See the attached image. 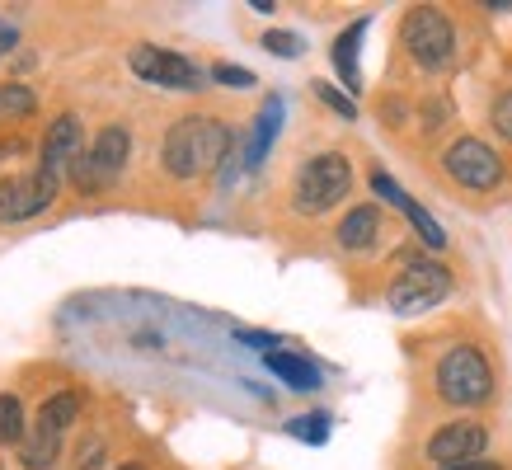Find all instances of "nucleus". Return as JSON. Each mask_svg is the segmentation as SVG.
I'll return each mask as SVG.
<instances>
[{
    "label": "nucleus",
    "mask_w": 512,
    "mask_h": 470,
    "mask_svg": "<svg viewBox=\"0 0 512 470\" xmlns=\"http://www.w3.org/2000/svg\"><path fill=\"white\" fill-rule=\"evenodd\" d=\"M264 362H268V372L282 376L292 391H301V395L320 391V372H315L306 358H296V353H278V348H273V353H264Z\"/></svg>",
    "instance_id": "obj_15"
},
{
    "label": "nucleus",
    "mask_w": 512,
    "mask_h": 470,
    "mask_svg": "<svg viewBox=\"0 0 512 470\" xmlns=\"http://www.w3.org/2000/svg\"><path fill=\"white\" fill-rule=\"evenodd\" d=\"M278 127H282V99H268L259 118H254V132H249V146H245V170H259L268 156V146L278 141Z\"/></svg>",
    "instance_id": "obj_13"
},
{
    "label": "nucleus",
    "mask_w": 512,
    "mask_h": 470,
    "mask_svg": "<svg viewBox=\"0 0 512 470\" xmlns=\"http://www.w3.org/2000/svg\"><path fill=\"white\" fill-rule=\"evenodd\" d=\"M231 146L235 137L221 118H179L165 132L160 160H165L170 179H198V174H212L217 165H226Z\"/></svg>",
    "instance_id": "obj_1"
},
{
    "label": "nucleus",
    "mask_w": 512,
    "mask_h": 470,
    "mask_svg": "<svg viewBox=\"0 0 512 470\" xmlns=\"http://www.w3.org/2000/svg\"><path fill=\"white\" fill-rule=\"evenodd\" d=\"M362 33H367V19H357L353 29H343L339 43H334V71L343 76L348 90H362V71H357V43H362Z\"/></svg>",
    "instance_id": "obj_16"
},
{
    "label": "nucleus",
    "mask_w": 512,
    "mask_h": 470,
    "mask_svg": "<svg viewBox=\"0 0 512 470\" xmlns=\"http://www.w3.org/2000/svg\"><path fill=\"white\" fill-rule=\"evenodd\" d=\"M287 428H292V438H301V442H325L329 438V414H301V419H292Z\"/></svg>",
    "instance_id": "obj_20"
},
{
    "label": "nucleus",
    "mask_w": 512,
    "mask_h": 470,
    "mask_svg": "<svg viewBox=\"0 0 512 470\" xmlns=\"http://www.w3.org/2000/svg\"><path fill=\"white\" fill-rule=\"evenodd\" d=\"M80 156H85V151H80V123L71 118V113H62L57 123L47 127V141H43V174L62 179L66 170H76Z\"/></svg>",
    "instance_id": "obj_11"
},
{
    "label": "nucleus",
    "mask_w": 512,
    "mask_h": 470,
    "mask_svg": "<svg viewBox=\"0 0 512 470\" xmlns=\"http://www.w3.org/2000/svg\"><path fill=\"white\" fill-rule=\"evenodd\" d=\"M212 76H217L221 85H254V71H245V66H231V62L212 66Z\"/></svg>",
    "instance_id": "obj_25"
},
{
    "label": "nucleus",
    "mask_w": 512,
    "mask_h": 470,
    "mask_svg": "<svg viewBox=\"0 0 512 470\" xmlns=\"http://www.w3.org/2000/svg\"><path fill=\"white\" fill-rule=\"evenodd\" d=\"M15 38H19V33L10 29V24H0V52H5V47H15Z\"/></svg>",
    "instance_id": "obj_28"
},
{
    "label": "nucleus",
    "mask_w": 512,
    "mask_h": 470,
    "mask_svg": "<svg viewBox=\"0 0 512 470\" xmlns=\"http://www.w3.org/2000/svg\"><path fill=\"white\" fill-rule=\"evenodd\" d=\"M489 118H494V132L503 141H512V90H503L494 99V109H489Z\"/></svg>",
    "instance_id": "obj_23"
},
{
    "label": "nucleus",
    "mask_w": 512,
    "mask_h": 470,
    "mask_svg": "<svg viewBox=\"0 0 512 470\" xmlns=\"http://www.w3.org/2000/svg\"><path fill=\"white\" fill-rule=\"evenodd\" d=\"M447 470H503L498 461H466V466H447Z\"/></svg>",
    "instance_id": "obj_27"
},
{
    "label": "nucleus",
    "mask_w": 512,
    "mask_h": 470,
    "mask_svg": "<svg viewBox=\"0 0 512 470\" xmlns=\"http://www.w3.org/2000/svg\"><path fill=\"white\" fill-rule=\"evenodd\" d=\"M404 52L414 57V66L423 71H442V66L456 57V29H451V19L437 10V5H414L409 15H404Z\"/></svg>",
    "instance_id": "obj_4"
},
{
    "label": "nucleus",
    "mask_w": 512,
    "mask_h": 470,
    "mask_svg": "<svg viewBox=\"0 0 512 470\" xmlns=\"http://www.w3.org/2000/svg\"><path fill=\"white\" fill-rule=\"evenodd\" d=\"M400 212H404L409 221H414V231L423 235V245H428V250H442V245H447V235H442V226H437V221L428 217V212H423V207L414 203V198H404Z\"/></svg>",
    "instance_id": "obj_19"
},
{
    "label": "nucleus",
    "mask_w": 512,
    "mask_h": 470,
    "mask_svg": "<svg viewBox=\"0 0 512 470\" xmlns=\"http://www.w3.org/2000/svg\"><path fill=\"white\" fill-rule=\"evenodd\" d=\"M451 292V273L442 264H433V259H414V264L404 268L400 278L390 282V311L395 315H423V311H433L437 301H447Z\"/></svg>",
    "instance_id": "obj_5"
},
{
    "label": "nucleus",
    "mask_w": 512,
    "mask_h": 470,
    "mask_svg": "<svg viewBox=\"0 0 512 470\" xmlns=\"http://www.w3.org/2000/svg\"><path fill=\"white\" fill-rule=\"evenodd\" d=\"M52 198H57V179L43 170L5 179V184H0V221H29V217H38L43 207H52Z\"/></svg>",
    "instance_id": "obj_10"
},
{
    "label": "nucleus",
    "mask_w": 512,
    "mask_h": 470,
    "mask_svg": "<svg viewBox=\"0 0 512 470\" xmlns=\"http://www.w3.org/2000/svg\"><path fill=\"white\" fill-rule=\"evenodd\" d=\"M33 90H24V85H5L0 90V113H10V118H24V113H33Z\"/></svg>",
    "instance_id": "obj_21"
},
{
    "label": "nucleus",
    "mask_w": 512,
    "mask_h": 470,
    "mask_svg": "<svg viewBox=\"0 0 512 470\" xmlns=\"http://www.w3.org/2000/svg\"><path fill=\"white\" fill-rule=\"evenodd\" d=\"M132 71H137L141 80H151V85H160V90H198L202 85V71L193 62H188L184 52H170V47H151L141 43L132 47Z\"/></svg>",
    "instance_id": "obj_9"
},
{
    "label": "nucleus",
    "mask_w": 512,
    "mask_h": 470,
    "mask_svg": "<svg viewBox=\"0 0 512 470\" xmlns=\"http://www.w3.org/2000/svg\"><path fill=\"white\" fill-rule=\"evenodd\" d=\"M76 419H80V395L76 391H57L52 400H43L33 428H43L47 438H66V428H71Z\"/></svg>",
    "instance_id": "obj_14"
},
{
    "label": "nucleus",
    "mask_w": 512,
    "mask_h": 470,
    "mask_svg": "<svg viewBox=\"0 0 512 470\" xmlns=\"http://www.w3.org/2000/svg\"><path fill=\"white\" fill-rule=\"evenodd\" d=\"M343 250H372L376 240H381V207L376 203H357L348 217L339 221V231H334Z\"/></svg>",
    "instance_id": "obj_12"
},
{
    "label": "nucleus",
    "mask_w": 512,
    "mask_h": 470,
    "mask_svg": "<svg viewBox=\"0 0 512 470\" xmlns=\"http://www.w3.org/2000/svg\"><path fill=\"white\" fill-rule=\"evenodd\" d=\"M264 47H268V52H278V57H301V52H306L301 33H287V29L264 33Z\"/></svg>",
    "instance_id": "obj_22"
},
{
    "label": "nucleus",
    "mask_w": 512,
    "mask_h": 470,
    "mask_svg": "<svg viewBox=\"0 0 512 470\" xmlns=\"http://www.w3.org/2000/svg\"><path fill=\"white\" fill-rule=\"evenodd\" d=\"M127 151H132V137H127V127H104L99 137H94V146L85 151V156L76 160V184L85 188V193H94V188H104L118 179V170L127 165Z\"/></svg>",
    "instance_id": "obj_7"
},
{
    "label": "nucleus",
    "mask_w": 512,
    "mask_h": 470,
    "mask_svg": "<svg viewBox=\"0 0 512 470\" xmlns=\"http://www.w3.org/2000/svg\"><path fill=\"white\" fill-rule=\"evenodd\" d=\"M484 447H489V428L480 419H456L442 423L423 452H428V461L437 470H447V466H466V461H484Z\"/></svg>",
    "instance_id": "obj_8"
},
{
    "label": "nucleus",
    "mask_w": 512,
    "mask_h": 470,
    "mask_svg": "<svg viewBox=\"0 0 512 470\" xmlns=\"http://www.w3.org/2000/svg\"><path fill=\"white\" fill-rule=\"evenodd\" d=\"M348 188H353V165H348V156L325 151V156L306 160V165L296 170L292 203H296V212L320 217V212H329V207H339L343 198H348Z\"/></svg>",
    "instance_id": "obj_3"
},
{
    "label": "nucleus",
    "mask_w": 512,
    "mask_h": 470,
    "mask_svg": "<svg viewBox=\"0 0 512 470\" xmlns=\"http://www.w3.org/2000/svg\"><path fill=\"white\" fill-rule=\"evenodd\" d=\"M235 339H240V344H249V348H268V353L278 348V339H273V334H264V329H235Z\"/></svg>",
    "instance_id": "obj_26"
},
{
    "label": "nucleus",
    "mask_w": 512,
    "mask_h": 470,
    "mask_svg": "<svg viewBox=\"0 0 512 470\" xmlns=\"http://www.w3.org/2000/svg\"><path fill=\"white\" fill-rule=\"evenodd\" d=\"M315 94H320V99H325V104H329V109H334V113H343V118H357L353 99H348V94H339V90H334V85H325V80H320V85H315Z\"/></svg>",
    "instance_id": "obj_24"
},
{
    "label": "nucleus",
    "mask_w": 512,
    "mask_h": 470,
    "mask_svg": "<svg viewBox=\"0 0 512 470\" xmlns=\"http://www.w3.org/2000/svg\"><path fill=\"white\" fill-rule=\"evenodd\" d=\"M118 470H146V466H141V461H127V466H118Z\"/></svg>",
    "instance_id": "obj_29"
},
{
    "label": "nucleus",
    "mask_w": 512,
    "mask_h": 470,
    "mask_svg": "<svg viewBox=\"0 0 512 470\" xmlns=\"http://www.w3.org/2000/svg\"><path fill=\"white\" fill-rule=\"evenodd\" d=\"M24 442V409L15 395H0V447H19Z\"/></svg>",
    "instance_id": "obj_18"
},
{
    "label": "nucleus",
    "mask_w": 512,
    "mask_h": 470,
    "mask_svg": "<svg viewBox=\"0 0 512 470\" xmlns=\"http://www.w3.org/2000/svg\"><path fill=\"white\" fill-rule=\"evenodd\" d=\"M433 386L447 405L480 409L494 400V367H489V358H484L475 344H456L442 353V362H437Z\"/></svg>",
    "instance_id": "obj_2"
},
{
    "label": "nucleus",
    "mask_w": 512,
    "mask_h": 470,
    "mask_svg": "<svg viewBox=\"0 0 512 470\" xmlns=\"http://www.w3.org/2000/svg\"><path fill=\"white\" fill-rule=\"evenodd\" d=\"M442 165H447L451 179L461 188H470V193H489V188L503 184V160H498V151L480 137H456L447 146Z\"/></svg>",
    "instance_id": "obj_6"
},
{
    "label": "nucleus",
    "mask_w": 512,
    "mask_h": 470,
    "mask_svg": "<svg viewBox=\"0 0 512 470\" xmlns=\"http://www.w3.org/2000/svg\"><path fill=\"white\" fill-rule=\"evenodd\" d=\"M57 452H62V438H47L43 428H29L24 442H19V456H24V466L29 470H47L52 461H57Z\"/></svg>",
    "instance_id": "obj_17"
}]
</instances>
